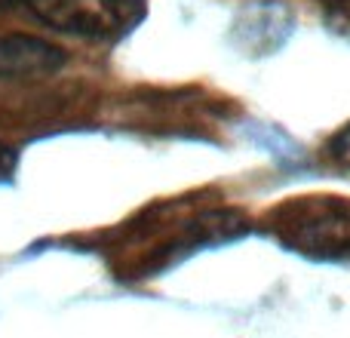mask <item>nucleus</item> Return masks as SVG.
I'll return each mask as SVG.
<instances>
[{"label": "nucleus", "instance_id": "1", "mask_svg": "<svg viewBox=\"0 0 350 338\" xmlns=\"http://www.w3.org/2000/svg\"><path fill=\"white\" fill-rule=\"evenodd\" d=\"M271 231L283 246L317 261H350V200L310 194L280 203Z\"/></svg>", "mask_w": 350, "mask_h": 338}, {"label": "nucleus", "instance_id": "2", "mask_svg": "<svg viewBox=\"0 0 350 338\" xmlns=\"http://www.w3.org/2000/svg\"><path fill=\"white\" fill-rule=\"evenodd\" d=\"M37 22L83 40H120L145 18L148 0H18Z\"/></svg>", "mask_w": 350, "mask_h": 338}, {"label": "nucleus", "instance_id": "3", "mask_svg": "<svg viewBox=\"0 0 350 338\" xmlns=\"http://www.w3.org/2000/svg\"><path fill=\"white\" fill-rule=\"evenodd\" d=\"M292 31V10L277 0H255L243 6L234 18V43L249 55H267L283 47Z\"/></svg>", "mask_w": 350, "mask_h": 338}, {"label": "nucleus", "instance_id": "4", "mask_svg": "<svg viewBox=\"0 0 350 338\" xmlns=\"http://www.w3.org/2000/svg\"><path fill=\"white\" fill-rule=\"evenodd\" d=\"M68 53L31 34L0 37V80H34L62 71Z\"/></svg>", "mask_w": 350, "mask_h": 338}, {"label": "nucleus", "instance_id": "5", "mask_svg": "<svg viewBox=\"0 0 350 338\" xmlns=\"http://www.w3.org/2000/svg\"><path fill=\"white\" fill-rule=\"evenodd\" d=\"M320 6L329 22L350 31V0H320Z\"/></svg>", "mask_w": 350, "mask_h": 338}, {"label": "nucleus", "instance_id": "6", "mask_svg": "<svg viewBox=\"0 0 350 338\" xmlns=\"http://www.w3.org/2000/svg\"><path fill=\"white\" fill-rule=\"evenodd\" d=\"M329 154H332V157L338 160L341 166L350 169V123L332 139V145H329Z\"/></svg>", "mask_w": 350, "mask_h": 338}, {"label": "nucleus", "instance_id": "7", "mask_svg": "<svg viewBox=\"0 0 350 338\" xmlns=\"http://www.w3.org/2000/svg\"><path fill=\"white\" fill-rule=\"evenodd\" d=\"M16 164H18V154L12 151L10 145L0 142V181H6L12 172H16Z\"/></svg>", "mask_w": 350, "mask_h": 338}]
</instances>
